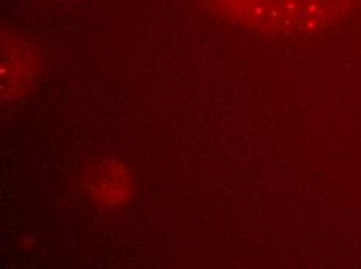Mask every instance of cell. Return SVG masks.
I'll use <instances>...</instances> for the list:
<instances>
[{
  "instance_id": "1",
  "label": "cell",
  "mask_w": 361,
  "mask_h": 269,
  "mask_svg": "<svg viewBox=\"0 0 361 269\" xmlns=\"http://www.w3.org/2000/svg\"><path fill=\"white\" fill-rule=\"evenodd\" d=\"M228 16L271 33L316 32L335 24L361 0H220Z\"/></svg>"
}]
</instances>
